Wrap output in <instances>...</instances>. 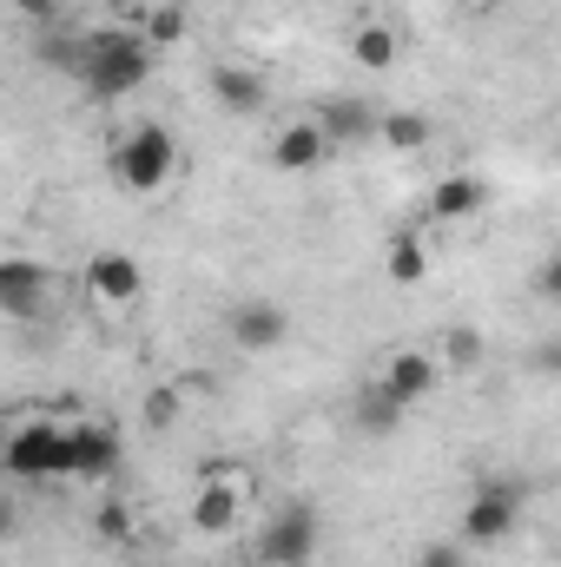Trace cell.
<instances>
[{
  "mask_svg": "<svg viewBox=\"0 0 561 567\" xmlns=\"http://www.w3.org/2000/svg\"><path fill=\"white\" fill-rule=\"evenodd\" d=\"M417 567H469V548L462 542H422Z\"/></svg>",
  "mask_w": 561,
  "mask_h": 567,
  "instance_id": "24",
  "label": "cell"
},
{
  "mask_svg": "<svg viewBox=\"0 0 561 567\" xmlns=\"http://www.w3.org/2000/svg\"><path fill=\"white\" fill-rule=\"evenodd\" d=\"M482 205H489V185L476 172H449V178L429 185V205L422 212H429V225H469Z\"/></svg>",
  "mask_w": 561,
  "mask_h": 567,
  "instance_id": "14",
  "label": "cell"
},
{
  "mask_svg": "<svg viewBox=\"0 0 561 567\" xmlns=\"http://www.w3.org/2000/svg\"><path fill=\"white\" fill-rule=\"evenodd\" d=\"M384 278L404 284V290H417L429 278V245H422V231H397L390 245H384Z\"/></svg>",
  "mask_w": 561,
  "mask_h": 567,
  "instance_id": "19",
  "label": "cell"
},
{
  "mask_svg": "<svg viewBox=\"0 0 561 567\" xmlns=\"http://www.w3.org/2000/svg\"><path fill=\"white\" fill-rule=\"evenodd\" d=\"M13 535H20V508H13V495L0 488V548H7Z\"/></svg>",
  "mask_w": 561,
  "mask_h": 567,
  "instance_id": "27",
  "label": "cell"
},
{
  "mask_svg": "<svg viewBox=\"0 0 561 567\" xmlns=\"http://www.w3.org/2000/svg\"><path fill=\"white\" fill-rule=\"evenodd\" d=\"M80 33H86V27H60V20H53V27H33V60L73 80V73H80Z\"/></svg>",
  "mask_w": 561,
  "mask_h": 567,
  "instance_id": "21",
  "label": "cell"
},
{
  "mask_svg": "<svg viewBox=\"0 0 561 567\" xmlns=\"http://www.w3.org/2000/svg\"><path fill=\"white\" fill-rule=\"evenodd\" d=\"M100 535H106V542H120V535H126V508H120V502H106V508H100Z\"/></svg>",
  "mask_w": 561,
  "mask_h": 567,
  "instance_id": "26",
  "label": "cell"
},
{
  "mask_svg": "<svg viewBox=\"0 0 561 567\" xmlns=\"http://www.w3.org/2000/svg\"><path fill=\"white\" fill-rule=\"evenodd\" d=\"M344 47H350V66H364V73H390L404 60V33L390 20H357Z\"/></svg>",
  "mask_w": 561,
  "mask_h": 567,
  "instance_id": "15",
  "label": "cell"
},
{
  "mask_svg": "<svg viewBox=\"0 0 561 567\" xmlns=\"http://www.w3.org/2000/svg\"><path fill=\"white\" fill-rule=\"evenodd\" d=\"M265 158H272V172H284V178H304V172H317V165L330 158V140H324L317 120H290V126L272 133Z\"/></svg>",
  "mask_w": 561,
  "mask_h": 567,
  "instance_id": "12",
  "label": "cell"
},
{
  "mask_svg": "<svg viewBox=\"0 0 561 567\" xmlns=\"http://www.w3.org/2000/svg\"><path fill=\"white\" fill-rule=\"evenodd\" d=\"M310 120L324 126V140H330V145H344V140H370V133H377V113H370L364 100H324V106H317Z\"/></svg>",
  "mask_w": 561,
  "mask_h": 567,
  "instance_id": "16",
  "label": "cell"
},
{
  "mask_svg": "<svg viewBox=\"0 0 561 567\" xmlns=\"http://www.w3.org/2000/svg\"><path fill=\"white\" fill-rule=\"evenodd\" d=\"M0 468L13 482H67V423L20 416V423L0 435Z\"/></svg>",
  "mask_w": 561,
  "mask_h": 567,
  "instance_id": "4",
  "label": "cell"
},
{
  "mask_svg": "<svg viewBox=\"0 0 561 567\" xmlns=\"http://www.w3.org/2000/svg\"><path fill=\"white\" fill-rule=\"evenodd\" d=\"M178 423V383H159L145 396V429H172Z\"/></svg>",
  "mask_w": 561,
  "mask_h": 567,
  "instance_id": "23",
  "label": "cell"
},
{
  "mask_svg": "<svg viewBox=\"0 0 561 567\" xmlns=\"http://www.w3.org/2000/svg\"><path fill=\"white\" fill-rule=\"evenodd\" d=\"M555 278H561V265L555 258H542V271H536V297H542V303L555 297Z\"/></svg>",
  "mask_w": 561,
  "mask_h": 567,
  "instance_id": "28",
  "label": "cell"
},
{
  "mask_svg": "<svg viewBox=\"0 0 561 567\" xmlns=\"http://www.w3.org/2000/svg\"><path fill=\"white\" fill-rule=\"evenodd\" d=\"M225 330H232V343H238V350L265 357V350H278L284 337H290V310H284L278 297H245V303H232Z\"/></svg>",
  "mask_w": 561,
  "mask_h": 567,
  "instance_id": "10",
  "label": "cell"
},
{
  "mask_svg": "<svg viewBox=\"0 0 561 567\" xmlns=\"http://www.w3.org/2000/svg\"><path fill=\"white\" fill-rule=\"evenodd\" d=\"M47 290H53V271L47 265H27V258H0V317H40L47 310Z\"/></svg>",
  "mask_w": 561,
  "mask_h": 567,
  "instance_id": "13",
  "label": "cell"
},
{
  "mask_svg": "<svg viewBox=\"0 0 561 567\" xmlns=\"http://www.w3.org/2000/svg\"><path fill=\"white\" fill-rule=\"evenodd\" d=\"M152 66H159V53L145 47L133 27H93V33H80V93L93 100V106H113V100H133L145 80H152Z\"/></svg>",
  "mask_w": 561,
  "mask_h": 567,
  "instance_id": "1",
  "label": "cell"
},
{
  "mask_svg": "<svg viewBox=\"0 0 561 567\" xmlns=\"http://www.w3.org/2000/svg\"><path fill=\"white\" fill-rule=\"evenodd\" d=\"M192 33V13H185V0H152L140 13V40L152 53H165V47H178Z\"/></svg>",
  "mask_w": 561,
  "mask_h": 567,
  "instance_id": "20",
  "label": "cell"
},
{
  "mask_svg": "<svg viewBox=\"0 0 561 567\" xmlns=\"http://www.w3.org/2000/svg\"><path fill=\"white\" fill-rule=\"evenodd\" d=\"M205 86H212V106H218V113H232V120H258V113L272 106L265 73H258V66H245V60H218V66L205 73Z\"/></svg>",
  "mask_w": 561,
  "mask_h": 567,
  "instance_id": "9",
  "label": "cell"
},
{
  "mask_svg": "<svg viewBox=\"0 0 561 567\" xmlns=\"http://www.w3.org/2000/svg\"><path fill=\"white\" fill-rule=\"evenodd\" d=\"M86 290H93L106 310H133L145 297V265L133 251H93V258H86Z\"/></svg>",
  "mask_w": 561,
  "mask_h": 567,
  "instance_id": "11",
  "label": "cell"
},
{
  "mask_svg": "<svg viewBox=\"0 0 561 567\" xmlns=\"http://www.w3.org/2000/svg\"><path fill=\"white\" fill-rule=\"evenodd\" d=\"M272 7H297V0H272Z\"/></svg>",
  "mask_w": 561,
  "mask_h": 567,
  "instance_id": "29",
  "label": "cell"
},
{
  "mask_svg": "<svg viewBox=\"0 0 561 567\" xmlns=\"http://www.w3.org/2000/svg\"><path fill=\"white\" fill-rule=\"evenodd\" d=\"M436 383H442V370H436V357L417 350V343L390 350V357H384V370H377V390H384L390 403H404V410L429 403V396H436Z\"/></svg>",
  "mask_w": 561,
  "mask_h": 567,
  "instance_id": "8",
  "label": "cell"
},
{
  "mask_svg": "<svg viewBox=\"0 0 561 567\" xmlns=\"http://www.w3.org/2000/svg\"><path fill=\"white\" fill-rule=\"evenodd\" d=\"M370 140H384L404 158V152H422V145L436 140V126H429V113H417V106H397V113H377V133Z\"/></svg>",
  "mask_w": 561,
  "mask_h": 567,
  "instance_id": "18",
  "label": "cell"
},
{
  "mask_svg": "<svg viewBox=\"0 0 561 567\" xmlns=\"http://www.w3.org/2000/svg\"><path fill=\"white\" fill-rule=\"evenodd\" d=\"M7 7H13V13H20V20H33V27H53V20H60V7H67V0H7Z\"/></svg>",
  "mask_w": 561,
  "mask_h": 567,
  "instance_id": "25",
  "label": "cell"
},
{
  "mask_svg": "<svg viewBox=\"0 0 561 567\" xmlns=\"http://www.w3.org/2000/svg\"><path fill=\"white\" fill-rule=\"evenodd\" d=\"M252 488H258V482H252V468H238V462H212V468L198 475V488H192V508H185L192 535H205V542L238 535Z\"/></svg>",
  "mask_w": 561,
  "mask_h": 567,
  "instance_id": "3",
  "label": "cell"
},
{
  "mask_svg": "<svg viewBox=\"0 0 561 567\" xmlns=\"http://www.w3.org/2000/svg\"><path fill=\"white\" fill-rule=\"evenodd\" d=\"M172 172H178V140H172L165 120H133L113 140V178H120V192L152 198V192L172 185Z\"/></svg>",
  "mask_w": 561,
  "mask_h": 567,
  "instance_id": "2",
  "label": "cell"
},
{
  "mask_svg": "<svg viewBox=\"0 0 561 567\" xmlns=\"http://www.w3.org/2000/svg\"><path fill=\"white\" fill-rule=\"evenodd\" d=\"M482 357H489V337H482L476 323H449V330H442V350H436V370L476 377V370H482Z\"/></svg>",
  "mask_w": 561,
  "mask_h": 567,
  "instance_id": "17",
  "label": "cell"
},
{
  "mask_svg": "<svg viewBox=\"0 0 561 567\" xmlns=\"http://www.w3.org/2000/svg\"><path fill=\"white\" fill-rule=\"evenodd\" d=\"M516 528H522V482H482V488L469 495V508H462L456 542H462V548H496V542H509Z\"/></svg>",
  "mask_w": 561,
  "mask_h": 567,
  "instance_id": "6",
  "label": "cell"
},
{
  "mask_svg": "<svg viewBox=\"0 0 561 567\" xmlns=\"http://www.w3.org/2000/svg\"><path fill=\"white\" fill-rule=\"evenodd\" d=\"M126 462V435L106 423V416H73L67 423V482H86V488H106Z\"/></svg>",
  "mask_w": 561,
  "mask_h": 567,
  "instance_id": "5",
  "label": "cell"
},
{
  "mask_svg": "<svg viewBox=\"0 0 561 567\" xmlns=\"http://www.w3.org/2000/svg\"><path fill=\"white\" fill-rule=\"evenodd\" d=\"M317 508L310 502H284L278 515L258 528V561L265 567H310L317 561Z\"/></svg>",
  "mask_w": 561,
  "mask_h": 567,
  "instance_id": "7",
  "label": "cell"
},
{
  "mask_svg": "<svg viewBox=\"0 0 561 567\" xmlns=\"http://www.w3.org/2000/svg\"><path fill=\"white\" fill-rule=\"evenodd\" d=\"M350 423L364 429V435H397V429H404V403H390L377 383H364V390L350 396Z\"/></svg>",
  "mask_w": 561,
  "mask_h": 567,
  "instance_id": "22",
  "label": "cell"
}]
</instances>
